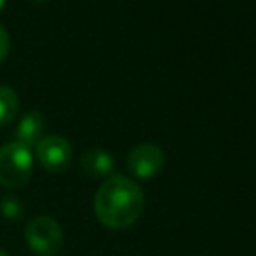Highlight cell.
Masks as SVG:
<instances>
[{
    "label": "cell",
    "mask_w": 256,
    "mask_h": 256,
    "mask_svg": "<svg viewBox=\"0 0 256 256\" xmlns=\"http://www.w3.org/2000/svg\"><path fill=\"white\" fill-rule=\"evenodd\" d=\"M20 108V98L9 86H0V126H7L14 120Z\"/></svg>",
    "instance_id": "ba28073f"
},
{
    "label": "cell",
    "mask_w": 256,
    "mask_h": 256,
    "mask_svg": "<svg viewBox=\"0 0 256 256\" xmlns=\"http://www.w3.org/2000/svg\"><path fill=\"white\" fill-rule=\"evenodd\" d=\"M0 214L9 220H20L23 216V204L16 197H4L0 200Z\"/></svg>",
    "instance_id": "9c48e42d"
},
{
    "label": "cell",
    "mask_w": 256,
    "mask_h": 256,
    "mask_svg": "<svg viewBox=\"0 0 256 256\" xmlns=\"http://www.w3.org/2000/svg\"><path fill=\"white\" fill-rule=\"evenodd\" d=\"M34 2H46V0H34Z\"/></svg>",
    "instance_id": "4fadbf2b"
},
{
    "label": "cell",
    "mask_w": 256,
    "mask_h": 256,
    "mask_svg": "<svg viewBox=\"0 0 256 256\" xmlns=\"http://www.w3.org/2000/svg\"><path fill=\"white\" fill-rule=\"evenodd\" d=\"M4 6H6V0H0V10L4 9Z\"/></svg>",
    "instance_id": "8fae6325"
},
{
    "label": "cell",
    "mask_w": 256,
    "mask_h": 256,
    "mask_svg": "<svg viewBox=\"0 0 256 256\" xmlns=\"http://www.w3.org/2000/svg\"><path fill=\"white\" fill-rule=\"evenodd\" d=\"M24 237L30 250L38 256H54L63 248V230L56 220L37 216L28 223Z\"/></svg>",
    "instance_id": "3957f363"
},
{
    "label": "cell",
    "mask_w": 256,
    "mask_h": 256,
    "mask_svg": "<svg viewBox=\"0 0 256 256\" xmlns=\"http://www.w3.org/2000/svg\"><path fill=\"white\" fill-rule=\"evenodd\" d=\"M145 208L143 190L132 180L115 174L98 188L94 197L96 218L106 228H129L138 222Z\"/></svg>",
    "instance_id": "6da1fadb"
},
{
    "label": "cell",
    "mask_w": 256,
    "mask_h": 256,
    "mask_svg": "<svg viewBox=\"0 0 256 256\" xmlns=\"http://www.w3.org/2000/svg\"><path fill=\"white\" fill-rule=\"evenodd\" d=\"M34 157L28 146L18 142L0 148V185L6 188H20L30 180Z\"/></svg>",
    "instance_id": "7a4b0ae2"
},
{
    "label": "cell",
    "mask_w": 256,
    "mask_h": 256,
    "mask_svg": "<svg viewBox=\"0 0 256 256\" xmlns=\"http://www.w3.org/2000/svg\"><path fill=\"white\" fill-rule=\"evenodd\" d=\"M80 169L91 178H110L115 169V160L106 150L89 148L80 157Z\"/></svg>",
    "instance_id": "8992f818"
},
{
    "label": "cell",
    "mask_w": 256,
    "mask_h": 256,
    "mask_svg": "<svg viewBox=\"0 0 256 256\" xmlns=\"http://www.w3.org/2000/svg\"><path fill=\"white\" fill-rule=\"evenodd\" d=\"M72 145L66 138L51 134L37 143V158L40 166L49 172H63L72 162Z\"/></svg>",
    "instance_id": "277c9868"
},
{
    "label": "cell",
    "mask_w": 256,
    "mask_h": 256,
    "mask_svg": "<svg viewBox=\"0 0 256 256\" xmlns=\"http://www.w3.org/2000/svg\"><path fill=\"white\" fill-rule=\"evenodd\" d=\"M0 256H9V254H7V253H6V251H4V250H0Z\"/></svg>",
    "instance_id": "7c38bea8"
},
{
    "label": "cell",
    "mask_w": 256,
    "mask_h": 256,
    "mask_svg": "<svg viewBox=\"0 0 256 256\" xmlns=\"http://www.w3.org/2000/svg\"><path fill=\"white\" fill-rule=\"evenodd\" d=\"M9 48H10L9 35H7L6 28L0 26V63L7 58V54H9Z\"/></svg>",
    "instance_id": "30bf717a"
},
{
    "label": "cell",
    "mask_w": 256,
    "mask_h": 256,
    "mask_svg": "<svg viewBox=\"0 0 256 256\" xmlns=\"http://www.w3.org/2000/svg\"><path fill=\"white\" fill-rule=\"evenodd\" d=\"M46 128V120L38 112H28L23 118L20 120L16 129V138L18 143L32 148L34 145H37L40 142V136L44 132Z\"/></svg>",
    "instance_id": "52a82bcc"
},
{
    "label": "cell",
    "mask_w": 256,
    "mask_h": 256,
    "mask_svg": "<svg viewBox=\"0 0 256 256\" xmlns=\"http://www.w3.org/2000/svg\"><path fill=\"white\" fill-rule=\"evenodd\" d=\"M164 166V152L154 143H142L128 155V168L136 178H152Z\"/></svg>",
    "instance_id": "5b68a950"
}]
</instances>
